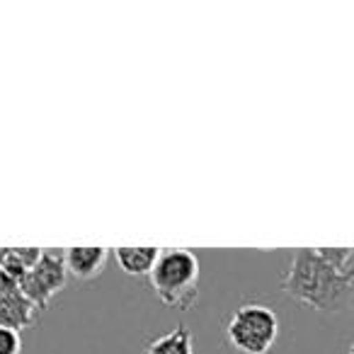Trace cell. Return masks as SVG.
I'll return each mask as SVG.
<instances>
[{
    "label": "cell",
    "instance_id": "cell-1",
    "mask_svg": "<svg viewBox=\"0 0 354 354\" xmlns=\"http://www.w3.org/2000/svg\"><path fill=\"white\" fill-rule=\"evenodd\" d=\"M352 248H301L279 277V289L308 308L337 313L352 299Z\"/></svg>",
    "mask_w": 354,
    "mask_h": 354
},
{
    "label": "cell",
    "instance_id": "cell-2",
    "mask_svg": "<svg viewBox=\"0 0 354 354\" xmlns=\"http://www.w3.org/2000/svg\"><path fill=\"white\" fill-rule=\"evenodd\" d=\"M148 281L160 304L167 308L189 310L197 301L199 286V260L189 248H167L160 250Z\"/></svg>",
    "mask_w": 354,
    "mask_h": 354
},
{
    "label": "cell",
    "instance_id": "cell-3",
    "mask_svg": "<svg viewBox=\"0 0 354 354\" xmlns=\"http://www.w3.org/2000/svg\"><path fill=\"white\" fill-rule=\"evenodd\" d=\"M226 335L241 354H267L279 337V318L270 306L245 304L228 320Z\"/></svg>",
    "mask_w": 354,
    "mask_h": 354
},
{
    "label": "cell",
    "instance_id": "cell-4",
    "mask_svg": "<svg viewBox=\"0 0 354 354\" xmlns=\"http://www.w3.org/2000/svg\"><path fill=\"white\" fill-rule=\"evenodd\" d=\"M66 281H68V272L64 265V255L59 250H41L39 260L22 274L20 291L37 310H46L59 291H64Z\"/></svg>",
    "mask_w": 354,
    "mask_h": 354
},
{
    "label": "cell",
    "instance_id": "cell-5",
    "mask_svg": "<svg viewBox=\"0 0 354 354\" xmlns=\"http://www.w3.org/2000/svg\"><path fill=\"white\" fill-rule=\"evenodd\" d=\"M37 320H39V310L22 296L17 279L0 272V328L20 333L37 325Z\"/></svg>",
    "mask_w": 354,
    "mask_h": 354
},
{
    "label": "cell",
    "instance_id": "cell-6",
    "mask_svg": "<svg viewBox=\"0 0 354 354\" xmlns=\"http://www.w3.org/2000/svg\"><path fill=\"white\" fill-rule=\"evenodd\" d=\"M64 255V265L73 279L78 281H90L95 277L102 274L104 265H107L109 250L107 248H85V245H73L68 250L61 252Z\"/></svg>",
    "mask_w": 354,
    "mask_h": 354
},
{
    "label": "cell",
    "instance_id": "cell-7",
    "mask_svg": "<svg viewBox=\"0 0 354 354\" xmlns=\"http://www.w3.org/2000/svg\"><path fill=\"white\" fill-rule=\"evenodd\" d=\"M158 255H160V248H114V257H117L119 267L127 272L129 277H148V272L153 270Z\"/></svg>",
    "mask_w": 354,
    "mask_h": 354
},
{
    "label": "cell",
    "instance_id": "cell-8",
    "mask_svg": "<svg viewBox=\"0 0 354 354\" xmlns=\"http://www.w3.org/2000/svg\"><path fill=\"white\" fill-rule=\"evenodd\" d=\"M39 255L41 248H0V272L20 281Z\"/></svg>",
    "mask_w": 354,
    "mask_h": 354
},
{
    "label": "cell",
    "instance_id": "cell-9",
    "mask_svg": "<svg viewBox=\"0 0 354 354\" xmlns=\"http://www.w3.org/2000/svg\"><path fill=\"white\" fill-rule=\"evenodd\" d=\"M146 354H194L192 352V333L187 325H177L167 335L156 337L148 344Z\"/></svg>",
    "mask_w": 354,
    "mask_h": 354
},
{
    "label": "cell",
    "instance_id": "cell-10",
    "mask_svg": "<svg viewBox=\"0 0 354 354\" xmlns=\"http://www.w3.org/2000/svg\"><path fill=\"white\" fill-rule=\"evenodd\" d=\"M22 352V337L17 330L0 328V354H20Z\"/></svg>",
    "mask_w": 354,
    "mask_h": 354
}]
</instances>
